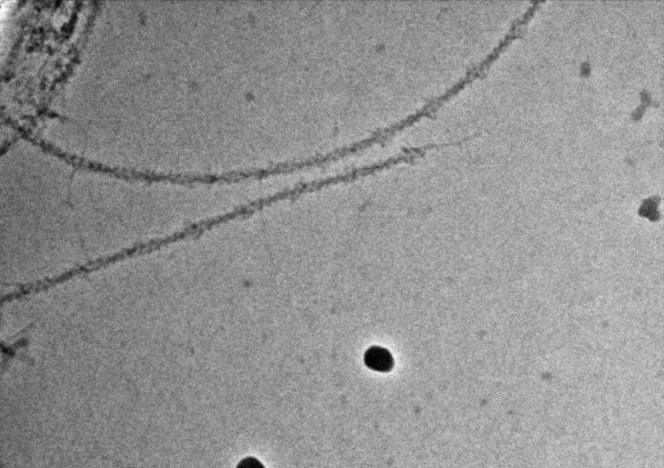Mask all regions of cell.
Returning <instances> with one entry per match:
<instances>
[{"mask_svg": "<svg viewBox=\"0 0 664 468\" xmlns=\"http://www.w3.org/2000/svg\"><path fill=\"white\" fill-rule=\"evenodd\" d=\"M236 468H265L261 462L254 458H247L240 462Z\"/></svg>", "mask_w": 664, "mask_h": 468, "instance_id": "2", "label": "cell"}, {"mask_svg": "<svg viewBox=\"0 0 664 468\" xmlns=\"http://www.w3.org/2000/svg\"><path fill=\"white\" fill-rule=\"evenodd\" d=\"M365 362L369 369L376 372H388L394 367L393 356L382 347H372L366 351Z\"/></svg>", "mask_w": 664, "mask_h": 468, "instance_id": "1", "label": "cell"}]
</instances>
